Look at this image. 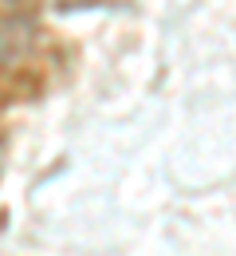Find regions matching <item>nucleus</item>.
Segmentation results:
<instances>
[{"label": "nucleus", "instance_id": "obj_1", "mask_svg": "<svg viewBox=\"0 0 236 256\" xmlns=\"http://www.w3.org/2000/svg\"><path fill=\"white\" fill-rule=\"evenodd\" d=\"M32 48V24L28 20H0V60H16Z\"/></svg>", "mask_w": 236, "mask_h": 256}]
</instances>
